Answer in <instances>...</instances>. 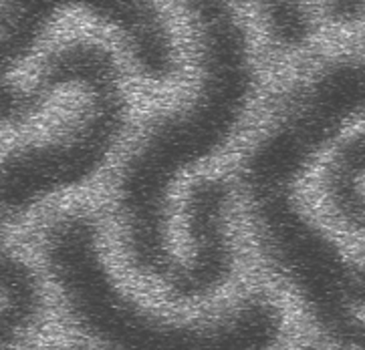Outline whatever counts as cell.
Wrapping results in <instances>:
<instances>
[{
	"instance_id": "obj_1",
	"label": "cell",
	"mask_w": 365,
	"mask_h": 350,
	"mask_svg": "<svg viewBox=\"0 0 365 350\" xmlns=\"http://www.w3.org/2000/svg\"><path fill=\"white\" fill-rule=\"evenodd\" d=\"M41 256L75 328L103 350H272L284 336V312L262 294L192 320L143 306L106 260L91 211L59 213L43 230Z\"/></svg>"
},
{
	"instance_id": "obj_2",
	"label": "cell",
	"mask_w": 365,
	"mask_h": 350,
	"mask_svg": "<svg viewBox=\"0 0 365 350\" xmlns=\"http://www.w3.org/2000/svg\"><path fill=\"white\" fill-rule=\"evenodd\" d=\"M260 254L335 346L364 349V270L303 210L297 187L242 191Z\"/></svg>"
},
{
	"instance_id": "obj_3",
	"label": "cell",
	"mask_w": 365,
	"mask_h": 350,
	"mask_svg": "<svg viewBox=\"0 0 365 350\" xmlns=\"http://www.w3.org/2000/svg\"><path fill=\"white\" fill-rule=\"evenodd\" d=\"M77 95L79 113L57 137L0 155V222H19L57 193L85 186L115 152L130 123L119 63L93 75Z\"/></svg>"
},
{
	"instance_id": "obj_4",
	"label": "cell",
	"mask_w": 365,
	"mask_h": 350,
	"mask_svg": "<svg viewBox=\"0 0 365 350\" xmlns=\"http://www.w3.org/2000/svg\"><path fill=\"white\" fill-rule=\"evenodd\" d=\"M364 109V65L335 58L291 89L238 165L242 191L293 186Z\"/></svg>"
},
{
	"instance_id": "obj_5",
	"label": "cell",
	"mask_w": 365,
	"mask_h": 350,
	"mask_svg": "<svg viewBox=\"0 0 365 350\" xmlns=\"http://www.w3.org/2000/svg\"><path fill=\"white\" fill-rule=\"evenodd\" d=\"M83 12L123 41L143 79L165 83L178 73V51L153 0H0V129H11L19 73L65 14Z\"/></svg>"
},
{
	"instance_id": "obj_6",
	"label": "cell",
	"mask_w": 365,
	"mask_h": 350,
	"mask_svg": "<svg viewBox=\"0 0 365 350\" xmlns=\"http://www.w3.org/2000/svg\"><path fill=\"white\" fill-rule=\"evenodd\" d=\"M230 186L222 177H200L188 187L184 220L190 254L178 262L165 282L174 302H196L212 296L235 272V248L228 235Z\"/></svg>"
},
{
	"instance_id": "obj_7",
	"label": "cell",
	"mask_w": 365,
	"mask_h": 350,
	"mask_svg": "<svg viewBox=\"0 0 365 350\" xmlns=\"http://www.w3.org/2000/svg\"><path fill=\"white\" fill-rule=\"evenodd\" d=\"M321 198L337 226L347 232L364 228V133L337 141L321 175Z\"/></svg>"
},
{
	"instance_id": "obj_8",
	"label": "cell",
	"mask_w": 365,
	"mask_h": 350,
	"mask_svg": "<svg viewBox=\"0 0 365 350\" xmlns=\"http://www.w3.org/2000/svg\"><path fill=\"white\" fill-rule=\"evenodd\" d=\"M45 296L33 266L0 290V350H12L35 328Z\"/></svg>"
},
{
	"instance_id": "obj_9",
	"label": "cell",
	"mask_w": 365,
	"mask_h": 350,
	"mask_svg": "<svg viewBox=\"0 0 365 350\" xmlns=\"http://www.w3.org/2000/svg\"><path fill=\"white\" fill-rule=\"evenodd\" d=\"M259 14L274 45L303 48L315 33V23L305 0H257Z\"/></svg>"
},
{
	"instance_id": "obj_10",
	"label": "cell",
	"mask_w": 365,
	"mask_h": 350,
	"mask_svg": "<svg viewBox=\"0 0 365 350\" xmlns=\"http://www.w3.org/2000/svg\"><path fill=\"white\" fill-rule=\"evenodd\" d=\"M26 268H31V264L24 262L23 258L0 238V290L16 276H21Z\"/></svg>"
},
{
	"instance_id": "obj_11",
	"label": "cell",
	"mask_w": 365,
	"mask_h": 350,
	"mask_svg": "<svg viewBox=\"0 0 365 350\" xmlns=\"http://www.w3.org/2000/svg\"><path fill=\"white\" fill-rule=\"evenodd\" d=\"M327 9L333 21L343 24L355 23L361 16L364 0H327Z\"/></svg>"
}]
</instances>
